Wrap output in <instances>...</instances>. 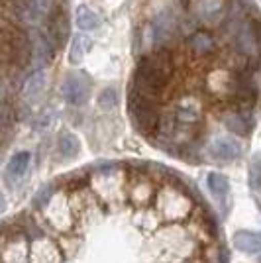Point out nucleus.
I'll use <instances>...</instances> for the list:
<instances>
[{
    "label": "nucleus",
    "instance_id": "nucleus-1",
    "mask_svg": "<svg viewBox=\"0 0 261 263\" xmlns=\"http://www.w3.org/2000/svg\"><path fill=\"white\" fill-rule=\"evenodd\" d=\"M167 81V69L155 57H143L134 75V90L147 99H157Z\"/></svg>",
    "mask_w": 261,
    "mask_h": 263
},
{
    "label": "nucleus",
    "instance_id": "nucleus-8",
    "mask_svg": "<svg viewBox=\"0 0 261 263\" xmlns=\"http://www.w3.org/2000/svg\"><path fill=\"white\" fill-rule=\"evenodd\" d=\"M75 24L77 28L83 30V32H92L100 26V18H98V14L95 10H90L88 6L81 4L75 12Z\"/></svg>",
    "mask_w": 261,
    "mask_h": 263
},
{
    "label": "nucleus",
    "instance_id": "nucleus-19",
    "mask_svg": "<svg viewBox=\"0 0 261 263\" xmlns=\"http://www.w3.org/2000/svg\"><path fill=\"white\" fill-rule=\"evenodd\" d=\"M179 120L181 122H196L198 120V114L191 108H181L179 110Z\"/></svg>",
    "mask_w": 261,
    "mask_h": 263
},
{
    "label": "nucleus",
    "instance_id": "nucleus-15",
    "mask_svg": "<svg viewBox=\"0 0 261 263\" xmlns=\"http://www.w3.org/2000/svg\"><path fill=\"white\" fill-rule=\"evenodd\" d=\"M250 186L253 191L261 189V155H255L250 163Z\"/></svg>",
    "mask_w": 261,
    "mask_h": 263
},
{
    "label": "nucleus",
    "instance_id": "nucleus-2",
    "mask_svg": "<svg viewBox=\"0 0 261 263\" xmlns=\"http://www.w3.org/2000/svg\"><path fill=\"white\" fill-rule=\"evenodd\" d=\"M128 110H130L132 122L142 134H152L157 128V108H155V100L143 97L140 92L132 90L130 100H128Z\"/></svg>",
    "mask_w": 261,
    "mask_h": 263
},
{
    "label": "nucleus",
    "instance_id": "nucleus-20",
    "mask_svg": "<svg viewBox=\"0 0 261 263\" xmlns=\"http://www.w3.org/2000/svg\"><path fill=\"white\" fill-rule=\"evenodd\" d=\"M4 209V197H2V195H0V210Z\"/></svg>",
    "mask_w": 261,
    "mask_h": 263
},
{
    "label": "nucleus",
    "instance_id": "nucleus-10",
    "mask_svg": "<svg viewBox=\"0 0 261 263\" xmlns=\"http://www.w3.org/2000/svg\"><path fill=\"white\" fill-rule=\"evenodd\" d=\"M28 165H30V154L28 152H20V154H16L14 157L10 159V163H8V177L12 179H18V177H22L26 173V169H28Z\"/></svg>",
    "mask_w": 261,
    "mask_h": 263
},
{
    "label": "nucleus",
    "instance_id": "nucleus-5",
    "mask_svg": "<svg viewBox=\"0 0 261 263\" xmlns=\"http://www.w3.org/2000/svg\"><path fill=\"white\" fill-rule=\"evenodd\" d=\"M210 154H212V157H216L218 161H234L241 155V147L236 140L220 138L210 145Z\"/></svg>",
    "mask_w": 261,
    "mask_h": 263
},
{
    "label": "nucleus",
    "instance_id": "nucleus-12",
    "mask_svg": "<svg viewBox=\"0 0 261 263\" xmlns=\"http://www.w3.org/2000/svg\"><path fill=\"white\" fill-rule=\"evenodd\" d=\"M208 186H210V191H212L216 197H226L230 191L228 179L224 175H220V173H210V175H208Z\"/></svg>",
    "mask_w": 261,
    "mask_h": 263
},
{
    "label": "nucleus",
    "instance_id": "nucleus-16",
    "mask_svg": "<svg viewBox=\"0 0 261 263\" xmlns=\"http://www.w3.org/2000/svg\"><path fill=\"white\" fill-rule=\"evenodd\" d=\"M98 104H100V108L104 110H112L116 104H118V95H116V90L114 88H104L102 92H100V97H98Z\"/></svg>",
    "mask_w": 261,
    "mask_h": 263
},
{
    "label": "nucleus",
    "instance_id": "nucleus-9",
    "mask_svg": "<svg viewBox=\"0 0 261 263\" xmlns=\"http://www.w3.org/2000/svg\"><path fill=\"white\" fill-rule=\"evenodd\" d=\"M44 87H45V75L42 73V71L33 73L32 77L26 81V87H24V95H26V99L35 100L40 95H42Z\"/></svg>",
    "mask_w": 261,
    "mask_h": 263
},
{
    "label": "nucleus",
    "instance_id": "nucleus-18",
    "mask_svg": "<svg viewBox=\"0 0 261 263\" xmlns=\"http://www.w3.org/2000/svg\"><path fill=\"white\" fill-rule=\"evenodd\" d=\"M51 191H53L51 185H45L44 189H40V191H38V197H35V200H33V204H35V206L45 204V202L49 200V197H51Z\"/></svg>",
    "mask_w": 261,
    "mask_h": 263
},
{
    "label": "nucleus",
    "instance_id": "nucleus-7",
    "mask_svg": "<svg viewBox=\"0 0 261 263\" xmlns=\"http://www.w3.org/2000/svg\"><path fill=\"white\" fill-rule=\"evenodd\" d=\"M90 45H92V42L88 40L87 35H83V33L73 35L71 45H69V63H71V65H79V63H83L85 55L90 51Z\"/></svg>",
    "mask_w": 261,
    "mask_h": 263
},
{
    "label": "nucleus",
    "instance_id": "nucleus-6",
    "mask_svg": "<svg viewBox=\"0 0 261 263\" xmlns=\"http://www.w3.org/2000/svg\"><path fill=\"white\" fill-rule=\"evenodd\" d=\"M234 246L244 253H261V234L259 232L239 230L234 234Z\"/></svg>",
    "mask_w": 261,
    "mask_h": 263
},
{
    "label": "nucleus",
    "instance_id": "nucleus-14",
    "mask_svg": "<svg viewBox=\"0 0 261 263\" xmlns=\"http://www.w3.org/2000/svg\"><path fill=\"white\" fill-rule=\"evenodd\" d=\"M191 47H195L198 53H208L212 47H214V42L208 33L196 32L193 37H191Z\"/></svg>",
    "mask_w": 261,
    "mask_h": 263
},
{
    "label": "nucleus",
    "instance_id": "nucleus-13",
    "mask_svg": "<svg viewBox=\"0 0 261 263\" xmlns=\"http://www.w3.org/2000/svg\"><path fill=\"white\" fill-rule=\"evenodd\" d=\"M59 152H61L63 157H73V155H77V152H79V142H77V138L73 134L65 132L59 138Z\"/></svg>",
    "mask_w": 261,
    "mask_h": 263
},
{
    "label": "nucleus",
    "instance_id": "nucleus-17",
    "mask_svg": "<svg viewBox=\"0 0 261 263\" xmlns=\"http://www.w3.org/2000/svg\"><path fill=\"white\" fill-rule=\"evenodd\" d=\"M218 8H220V0H198L196 2V12L202 16H210Z\"/></svg>",
    "mask_w": 261,
    "mask_h": 263
},
{
    "label": "nucleus",
    "instance_id": "nucleus-4",
    "mask_svg": "<svg viewBox=\"0 0 261 263\" xmlns=\"http://www.w3.org/2000/svg\"><path fill=\"white\" fill-rule=\"evenodd\" d=\"M175 30V16L169 10H163L161 14H157L152 22V37L155 44L165 42Z\"/></svg>",
    "mask_w": 261,
    "mask_h": 263
},
{
    "label": "nucleus",
    "instance_id": "nucleus-3",
    "mask_svg": "<svg viewBox=\"0 0 261 263\" xmlns=\"http://www.w3.org/2000/svg\"><path fill=\"white\" fill-rule=\"evenodd\" d=\"M88 92H90V85L85 75H69L63 83V97L69 104L81 106L88 100Z\"/></svg>",
    "mask_w": 261,
    "mask_h": 263
},
{
    "label": "nucleus",
    "instance_id": "nucleus-11",
    "mask_svg": "<svg viewBox=\"0 0 261 263\" xmlns=\"http://www.w3.org/2000/svg\"><path fill=\"white\" fill-rule=\"evenodd\" d=\"M224 124H226V128L230 132H236V134H248L250 130V118H246L244 114H226V118H224Z\"/></svg>",
    "mask_w": 261,
    "mask_h": 263
}]
</instances>
